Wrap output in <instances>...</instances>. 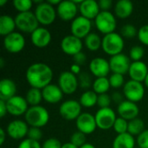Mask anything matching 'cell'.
I'll use <instances>...</instances> for the list:
<instances>
[{
  "label": "cell",
  "instance_id": "cell-1",
  "mask_svg": "<svg viewBox=\"0 0 148 148\" xmlns=\"http://www.w3.org/2000/svg\"><path fill=\"white\" fill-rule=\"evenodd\" d=\"M25 77L30 88L43 89L51 84L53 79V70L46 63L35 62L26 70Z\"/></svg>",
  "mask_w": 148,
  "mask_h": 148
},
{
  "label": "cell",
  "instance_id": "cell-2",
  "mask_svg": "<svg viewBox=\"0 0 148 148\" xmlns=\"http://www.w3.org/2000/svg\"><path fill=\"white\" fill-rule=\"evenodd\" d=\"M24 121L29 127L42 128L45 127L49 121V111L42 106L29 107L24 115Z\"/></svg>",
  "mask_w": 148,
  "mask_h": 148
},
{
  "label": "cell",
  "instance_id": "cell-3",
  "mask_svg": "<svg viewBox=\"0 0 148 148\" xmlns=\"http://www.w3.org/2000/svg\"><path fill=\"white\" fill-rule=\"evenodd\" d=\"M125 47L124 38L121 34L116 32L105 35L102 37V50L108 56H114L122 53Z\"/></svg>",
  "mask_w": 148,
  "mask_h": 148
},
{
  "label": "cell",
  "instance_id": "cell-4",
  "mask_svg": "<svg viewBox=\"0 0 148 148\" xmlns=\"http://www.w3.org/2000/svg\"><path fill=\"white\" fill-rule=\"evenodd\" d=\"M94 22L97 29L104 36L114 33L117 27L116 16L111 11H101Z\"/></svg>",
  "mask_w": 148,
  "mask_h": 148
},
{
  "label": "cell",
  "instance_id": "cell-5",
  "mask_svg": "<svg viewBox=\"0 0 148 148\" xmlns=\"http://www.w3.org/2000/svg\"><path fill=\"white\" fill-rule=\"evenodd\" d=\"M15 22L16 29L23 33L31 34L40 27L36 15L32 11L18 13L15 16Z\"/></svg>",
  "mask_w": 148,
  "mask_h": 148
},
{
  "label": "cell",
  "instance_id": "cell-6",
  "mask_svg": "<svg viewBox=\"0 0 148 148\" xmlns=\"http://www.w3.org/2000/svg\"><path fill=\"white\" fill-rule=\"evenodd\" d=\"M34 13L39 24L43 26L52 24L56 21L57 16L56 8L48 2H42L39 4H36Z\"/></svg>",
  "mask_w": 148,
  "mask_h": 148
},
{
  "label": "cell",
  "instance_id": "cell-7",
  "mask_svg": "<svg viewBox=\"0 0 148 148\" xmlns=\"http://www.w3.org/2000/svg\"><path fill=\"white\" fill-rule=\"evenodd\" d=\"M145 86L142 82L129 80L123 87V95L127 101L137 103L145 96Z\"/></svg>",
  "mask_w": 148,
  "mask_h": 148
},
{
  "label": "cell",
  "instance_id": "cell-8",
  "mask_svg": "<svg viewBox=\"0 0 148 148\" xmlns=\"http://www.w3.org/2000/svg\"><path fill=\"white\" fill-rule=\"evenodd\" d=\"M82 108L78 101L67 100L60 105L59 114L66 121H76L82 114Z\"/></svg>",
  "mask_w": 148,
  "mask_h": 148
},
{
  "label": "cell",
  "instance_id": "cell-9",
  "mask_svg": "<svg viewBox=\"0 0 148 148\" xmlns=\"http://www.w3.org/2000/svg\"><path fill=\"white\" fill-rule=\"evenodd\" d=\"M92 29V21L82 16H76L70 25V31L71 35L82 39L85 38L91 33Z\"/></svg>",
  "mask_w": 148,
  "mask_h": 148
},
{
  "label": "cell",
  "instance_id": "cell-10",
  "mask_svg": "<svg viewBox=\"0 0 148 148\" xmlns=\"http://www.w3.org/2000/svg\"><path fill=\"white\" fill-rule=\"evenodd\" d=\"M97 127L101 130L113 128L117 119L115 112L111 108H100L95 114Z\"/></svg>",
  "mask_w": 148,
  "mask_h": 148
},
{
  "label": "cell",
  "instance_id": "cell-11",
  "mask_svg": "<svg viewBox=\"0 0 148 148\" xmlns=\"http://www.w3.org/2000/svg\"><path fill=\"white\" fill-rule=\"evenodd\" d=\"M29 126L25 121L13 120L11 121L5 129L7 135L15 140H23L28 135Z\"/></svg>",
  "mask_w": 148,
  "mask_h": 148
},
{
  "label": "cell",
  "instance_id": "cell-12",
  "mask_svg": "<svg viewBox=\"0 0 148 148\" xmlns=\"http://www.w3.org/2000/svg\"><path fill=\"white\" fill-rule=\"evenodd\" d=\"M4 49L12 54L21 52L25 47V38L20 32L14 31L3 37V42Z\"/></svg>",
  "mask_w": 148,
  "mask_h": 148
},
{
  "label": "cell",
  "instance_id": "cell-13",
  "mask_svg": "<svg viewBox=\"0 0 148 148\" xmlns=\"http://www.w3.org/2000/svg\"><path fill=\"white\" fill-rule=\"evenodd\" d=\"M58 86L64 95H72L79 87L78 77L70 71H63L58 77Z\"/></svg>",
  "mask_w": 148,
  "mask_h": 148
},
{
  "label": "cell",
  "instance_id": "cell-14",
  "mask_svg": "<svg viewBox=\"0 0 148 148\" xmlns=\"http://www.w3.org/2000/svg\"><path fill=\"white\" fill-rule=\"evenodd\" d=\"M79 6L75 3L73 0H64L56 6L57 16L64 22L73 21L77 16Z\"/></svg>",
  "mask_w": 148,
  "mask_h": 148
},
{
  "label": "cell",
  "instance_id": "cell-15",
  "mask_svg": "<svg viewBox=\"0 0 148 148\" xmlns=\"http://www.w3.org/2000/svg\"><path fill=\"white\" fill-rule=\"evenodd\" d=\"M60 46L64 54L74 56L76 54L82 52L83 48V42L82 39L73 35H68L62 39Z\"/></svg>",
  "mask_w": 148,
  "mask_h": 148
},
{
  "label": "cell",
  "instance_id": "cell-16",
  "mask_svg": "<svg viewBox=\"0 0 148 148\" xmlns=\"http://www.w3.org/2000/svg\"><path fill=\"white\" fill-rule=\"evenodd\" d=\"M8 114L13 116H21L25 115L26 112L29 109V104L25 97L20 95H15L6 101Z\"/></svg>",
  "mask_w": 148,
  "mask_h": 148
},
{
  "label": "cell",
  "instance_id": "cell-17",
  "mask_svg": "<svg viewBox=\"0 0 148 148\" xmlns=\"http://www.w3.org/2000/svg\"><path fill=\"white\" fill-rule=\"evenodd\" d=\"M131 59L127 55L121 53L114 56H111L109 59V65L112 73L125 75L128 73L129 68L131 66Z\"/></svg>",
  "mask_w": 148,
  "mask_h": 148
},
{
  "label": "cell",
  "instance_id": "cell-18",
  "mask_svg": "<svg viewBox=\"0 0 148 148\" xmlns=\"http://www.w3.org/2000/svg\"><path fill=\"white\" fill-rule=\"evenodd\" d=\"M75 125L77 131L84 134L85 135L93 134L97 128L95 115L87 112L82 113V114L76 119Z\"/></svg>",
  "mask_w": 148,
  "mask_h": 148
},
{
  "label": "cell",
  "instance_id": "cell-19",
  "mask_svg": "<svg viewBox=\"0 0 148 148\" xmlns=\"http://www.w3.org/2000/svg\"><path fill=\"white\" fill-rule=\"evenodd\" d=\"M117 113L119 114V117L130 121L138 118L140 108L136 103L126 100L117 106Z\"/></svg>",
  "mask_w": 148,
  "mask_h": 148
},
{
  "label": "cell",
  "instance_id": "cell-20",
  "mask_svg": "<svg viewBox=\"0 0 148 148\" xmlns=\"http://www.w3.org/2000/svg\"><path fill=\"white\" fill-rule=\"evenodd\" d=\"M90 73L96 78L107 77L111 69L109 65V61L103 57H95L91 60L89 63Z\"/></svg>",
  "mask_w": 148,
  "mask_h": 148
},
{
  "label": "cell",
  "instance_id": "cell-21",
  "mask_svg": "<svg viewBox=\"0 0 148 148\" xmlns=\"http://www.w3.org/2000/svg\"><path fill=\"white\" fill-rule=\"evenodd\" d=\"M51 33L44 27H38L33 33L30 34L31 43L36 48H45L51 42Z\"/></svg>",
  "mask_w": 148,
  "mask_h": 148
},
{
  "label": "cell",
  "instance_id": "cell-22",
  "mask_svg": "<svg viewBox=\"0 0 148 148\" xmlns=\"http://www.w3.org/2000/svg\"><path fill=\"white\" fill-rule=\"evenodd\" d=\"M127 74L130 77V80L144 82L148 75L147 65L142 61L132 62Z\"/></svg>",
  "mask_w": 148,
  "mask_h": 148
},
{
  "label": "cell",
  "instance_id": "cell-23",
  "mask_svg": "<svg viewBox=\"0 0 148 148\" xmlns=\"http://www.w3.org/2000/svg\"><path fill=\"white\" fill-rule=\"evenodd\" d=\"M79 12L81 16L89 20H95L101 12V9L95 0H83L79 5Z\"/></svg>",
  "mask_w": 148,
  "mask_h": 148
},
{
  "label": "cell",
  "instance_id": "cell-24",
  "mask_svg": "<svg viewBox=\"0 0 148 148\" xmlns=\"http://www.w3.org/2000/svg\"><path fill=\"white\" fill-rule=\"evenodd\" d=\"M43 100L49 104H56L60 102L63 98V93L58 85L49 84L42 89Z\"/></svg>",
  "mask_w": 148,
  "mask_h": 148
},
{
  "label": "cell",
  "instance_id": "cell-25",
  "mask_svg": "<svg viewBox=\"0 0 148 148\" xmlns=\"http://www.w3.org/2000/svg\"><path fill=\"white\" fill-rule=\"evenodd\" d=\"M16 94V85L14 81L3 78L0 81V100L7 101Z\"/></svg>",
  "mask_w": 148,
  "mask_h": 148
},
{
  "label": "cell",
  "instance_id": "cell-26",
  "mask_svg": "<svg viewBox=\"0 0 148 148\" xmlns=\"http://www.w3.org/2000/svg\"><path fill=\"white\" fill-rule=\"evenodd\" d=\"M114 15L116 17L125 19L129 17L134 11V3L129 0H120L114 5Z\"/></svg>",
  "mask_w": 148,
  "mask_h": 148
},
{
  "label": "cell",
  "instance_id": "cell-27",
  "mask_svg": "<svg viewBox=\"0 0 148 148\" xmlns=\"http://www.w3.org/2000/svg\"><path fill=\"white\" fill-rule=\"evenodd\" d=\"M136 144V140L134 137L128 134H118L114 141H113V148H134Z\"/></svg>",
  "mask_w": 148,
  "mask_h": 148
},
{
  "label": "cell",
  "instance_id": "cell-28",
  "mask_svg": "<svg viewBox=\"0 0 148 148\" xmlns=\"http://www.w3.org/2000/svg\"><path fill=\"white\" fill-rule=\"evenodd\" d=\"M16 28L15 18L9 15H2L0 16V35L4 37L14 32Z\"/></svg>",
  "mask_w": 148,
  "mask_h": 148
},
{
  "label": "cell",
  "instance_id": "cell-29",
  "mask_svg": "<svg viewBox=\"0 0 148 148\" xmlns=\"http://www.w3.org/2000/svg\"><path fill=\"white\" fill-rule=\"evenodd\" d=\"M98 101V95L93 90H86L84 91L79 100L80 104L83 108H90L97 105Z\"/></svg>",
  "mask_w": 148,
  "mask_h": 148
},
{
  "label": "cell",
  "instance_id": "cell-30",
  "mask_svg": "<svg viewBox=\"0 0 148 148\" xmlns=\"http://www.w3.org/2000/svg\"><path fill=\"white\" fill-rule=\"evenodd\" d=\"M102 38L95 32H91L88 36L84 38V45L90 51H97L101 48Z\"/></svg>",
  "mask_w": 148,
  "mask_h": 148
},
{
  "label": "cell",
  "instance_id": "cell-31",
  "mask_svg": "<svg viewBox=\"0 0 148 148\" xmlns=\"http://www.w3.org/2000/svg\"><path fill=\"white\" fill-rule=\"evenodd\" d=\"M111 86L109 82V79L108 77H100L95 78V80L93 82V91L95 92L98 95L102 94H108L109 91Z\"/></svg>",
  "mask_w": 148,
  "mask_h": 148
},
{
  "label": "cell",
  "instance_id": "cell-32",
  "mask_svg": "<svg viewBox=\"0 0 148 148\" xmlns=\"http://www.w3.org/2000/svg\"><path fill=\"white\" fill-rule=\"evenodd\" d=\"M25 99L30 107L39 106L42 101L43 100L42 90L38 88H30L26 93Z\"/></svg>",
  "mask_w": 148,
  "mask_h": 148
},
{
  "label": "cell",
  "instance_id": "cell-33",
  "mask_svg": "<svg viewBox=\"0 0 148 148\" xmlns=\"http://www.w3.org/2000/svg\"><path fill=\"white\" fill-rule=\"evenodd\" d=\"M144 130H145V123L141 119L136 118L134 120L128 121L127 133L132 134L133 136H135V135L139 136Z\"/></svg>",
  "mask_w": 148,
  "mask_h": 148
},
{
  "label": "cell",
  "instance_id": "cell-34",
  "mask_svg": "<svg viewBox=\"0 0 148 148\" xmlns=\"http://www.w3.org/2000/svg\"><path fill=\"white\" fill-rule=\"evenodd\" d=\"M12 3L18 13L30 11L33 6V2L31 0H14Z\"/></svg>",
  "mask_w": 148,
  "mask_h": 148
},
{
  "label": "cell",
  "instance_id": "cell-35",
  "mask_svg": "<svg viewBox=\"0 0 148 148\" xmlns=\"http://www.w3.org/2000/svg\"><path fill=\"white\" fill-rule=\"evenodd\" d=\"M145 55V49L143 47L135 45L129 50V58L133 62H140Z\"/></svg>",
  "mask_w": 148,
  "mask_h": 148
},
{
  "label": "cell",
  "instance_id": "cell-36",
  "mask_svg": "<svg viewBox=\"0 0 148 148\" xmlns=\"http://www.w3.org/2000/svg\"><path fill=\"white\" fill-rule=\"evenodd\" d=\"M113 128H114V132L117 134V135L126 134V133H127V130H128V121L123 118L117 117Z\"/></svg>",
  "mask_w": 148,
  "mask_h": 148
},
{
  "label": "cell",
  "instance_id": "cell-37",
  "mask_svg": "<svg viewBox=\"0 0 148 148\" xmlns=\"http://www.w3.org/2000/svg\"><path fill=\"white\" fill-rule=\"evenodd\" d=\"M78 82H79V87L86 90H88V88H90L93 86L91 76L89 74L86 72H82L78 75Z\"/></svg>",
  "mask_w": 148,
  "mask_h": 148
},
{
  "label": "cell",
  "instance_id": "cell-38",
  "mask_svg": "<svg viewBox=\"0 0 148 148\" xmlns=\"http://www.w3.org/2000/svg\"><path fill=\"white\" fill-rule=\"evenodd\" d=\"M109 82H110V86L113 88H120L121 87H124L125 85V78L123 75H120V74H114L113 73L110 76H109Z\"/></svg>",
  "mask_w": 148,
  "mask_h": 148
},
{
  "label": "cell",
  "instance_id": "cell-39",
  "mask_svg": "<svg viewBox=\"0 0 148 148\" xmlns=\"http://www.w3.org/2000/svg\"><path fill=\"white\" fill-rule=\"evenodd\" d=\"M121 35L126 38H134V36H138V30L134 25L127 23L122 26L121 29Z\"/></svg>",
  "mask_w": 148,
  "mask_h": 148
},
{
  "label": "cell",
  "instance_id": "cell-40",
  "mask_svg": "<svg viewBox=\"0 0 148 148\" xmlns=\"http://www.w3.org/2000/svg\"><path fill=\"white\" fill-rule=\"evenodd\" d=\"M70 143H72L73 145L76 146L77 147H82L84 144H86V135L79 131L75 132L70 138Z\"/></svg>",
  "mask_w": 148,
  "mask_h": 148
},
{
  "label": "cell",
  "instance_id": "cell-41",
  "mask_svg": "<svg viewBox=\"0 0 148 148\" xmlns=\"http://www.w3.org/2000/svg\"><path fill=\"white\" fill-rule=\"evenodd\" d=\"M112 98L108 94H102L98 95V101L97 105L100 107V108H110Z\"/></svg>",
  "mask_w": 148,
  "mask_h": 148
},
{
  "label": "cell",
  "instance_id": "cell-42",
  "mask_svg": "<svg viewBox=\"0 0 148 148\" xmlns=\"http://www.w3.org/2000/svg\"><path fill=\"white\" fill-rule=\"evenodd\" d=\"M137 36L142 44L148 46V24L143 25L140 28Z\"/></svg>",
  "mask_w": 148,
  "mask_h": 148
},
{
  "label": "cell",
  "instance_id": "cell-43",
  "mask_svg": "<svg viewBox=\"0 0 148 148\" xmlns=\"http://www.w3.org/2000/svg\"><path fill=\"white\" fill-rule=\"evenodd\" d=\"M27 137L29 139L32 140L39 142L40 140L42 137V132L41 128H38V127H29Z\"/></svg>",
  "mask_w": 148,
  "mask_h": 148
},
{
  "label": "cell",
  "instance_id": "cell-44",
  "mask_svg": "<svg viewBox=\"0 0 148 148\" xmlns=\"http://www.w3.org/2000/svg\"><path fill=\"white\" fill-rule=\"evenodd\" d=\"M17 148H42L40 142L32 140L29 138L21 140Z\"/></svg>",
  "mask_w": 148,
  "mask_h": 148
},
{
  "label": "cell",
  "instance_id": "cell-45",
  "mask_svg": "<svg viewBox=\"0 0 148 148\" xmlns=\"http://www.w3.org/2000/svg\"><path fill=\"white\" fill-rule=\"evenodd\" d=\"M136 143L140 148H148V129H145L137 137Z\"/></svg>",
  "mask_w": 148,
  "mask_h": 148
},
{
  "label": "cell",
  "instance_id": "cell-46",
  "mask_svg": "<svg viewBox=\"0 0 148 148\" xmlns=\"http://www.w3.org/2000/svg\"><path fill=\"white\" fill-rule=\"evenodd\" d=\"M62 144L56 138H49L46 140L42 145V148H62Z\"/></svg>",
  "mask_w": 148,
  "mask_h": 148
},
{
  "label": "cell",
  "instance_id": "cell-47",
  "mask_svg": "<svg viewBox=\"0 0 148 148\" xmlns=\"http://www.w3.org/2000/svg\"><path fill=\"white\" fill-rule=\"evenodd\" d=\"M73 61H74V63H76L80 66L85 64L86 61H87V56H86V54L83 53L82 51L76 54L75 56H73Z\"/></svg>",
  "mask_w": 148,
  "mask_h": 148
},
{
  "label": "cell",
  "instance_id": "cell-48",
  "mask_svg": "<svg viewBox=\"0 0 148 148\" xmlns=\"http://www.w3.org/2000/svg\"><path fill=\"white\" fill-rule=\"evenodd\" d=\"M101 11H109L112 7L113 2L111 0H100L98 2Z\"/></svg>",
  "mask_w": 148,
  "mask_h": 148
},
{
  "label": "cell",
  "instance_id": "cell-49",
  "mask_svg": "<svg viewBox=\"0 0 148 148\" xmlns=\"http://www.w3.org/2000/svg\"><path fill=\"white\" fill-rule=\"evenodd\" d=\"M123 96H124V95L121 94L120 92H114V93H113L111 98H112V101H113L114 102H115L116 104L119 105V104H121L122 101H124Z\"/></svg>",
  "mask_w": 148,
  "mask_h": 148
},
{
  "label": "cell",
  "instance_id": "cell-50",
  "mask_svg": "<svg viewBox=\"0 0 148 148\" xmlns=\"http://www.w3.org/2000/svg\"><path fill=\"white\" fill-rule=\"evenodd\" d=\"M7 113H8V110H7L6 101H3V100H0V117L3 118L6 115Z\"/></svg>",
  "mask_w": 148,
  "mask_h": 148
},
{
  "label": "cell",
  "instance_id": "cell-51",
  "mask_svg": "<svg viewBox=\"0 0 148 148\" xmlns=\"http://www.w3.org/2000/svg\"><path fill=\"white\" fill-rule=\"evenodd\" d=\"M71 73H73L75 75H79L82 72H81V66L76 64V63H73L70 66V70Z\"/></svg>",
  "mask_w": 148,
  "mask_h": 148
},
{
  "label": "cell",
  "instance_id": "cell-52",
  "mask_svg": "<svg viewBox=\"0 0 148 148\" xmlns=\"http://www.w3.org/2000/svg\"><path fill=\"white\" fill-rule=\"evenodd\" d=\"M6 131L3 129V128H1L0 129V145H3L4 141H5V139H6Z\"/></svg>",
  "mask_w": 148,
  "mask_h": 148
},
{
  "label": "cell",
  "instance_id": "cell-53",
  "mask_svg": "<svg viewBox=\"0 0 148 148\" xmlns=\"http://www.w3.org/2000/svg\"><path fill=\"white\" fill-rule=\"evenodd\" d=\"M62 148H79V147H77L76 146L73 145V144H72V143H70V142H67V143L62 144Z\"/></svg>",
  "mask_w": 148,
  "mask_h": 148
},
{
  "label": "cell",
  "instance_id": "cell-54",
  "mask_svg": "<svg viewBox=\"0 0 148 148\" xmlns=\"http://www.w3.org/2000/svg\"><path fill=\"white\" fill-rule=\"evenodd\" d=\"M47 2H48V3H49V4L53 5L54 7H55L56 5L57 6V5H58V4H59V3H61V1H60V0H48Z\"/></svg>",
  "mask_w": 148,
  "mask_h": 148
},
{
  "label": "cell",
  "instance_id": "cell-55",
  "mask_svg": "<svg viewBox=\"0 0 148 148\" xmlns=\"http://www.w3.org/2000/svg\"><path fill=\"white\" fill-rule=\"evenodd\" d=\"M80 148H96L93 144H91V143H86V144H84L82 147H81Z\"/></svg>",
  "mask_w": 148,
  "mask_h": 148
},
{
  "label": "cell",
  "instance_id": "cell-56",
  "mask_svg": "<svg viewBox=\"0 0 148 148\" xmlns=\"http://www.w3.org/2000/svg\"><path fill=\"white\" fill-rule=\"evenodd\" d=\"M4 67V59L3 58H0V68L3 69Z\"/></svg>",
  "mask_w": 148,
  "mask_h": 148
},
{
  "label": "cell",
  "instance_id": "cell-57",
  "mask_svg": "<svg viewBox=\"0 0 148 148\" xmlns=\"http://www.w3.org/2000/svg\"><path fill=\"white\" fill-rule=\"evenodd\" d=\"M5 3H7L6 0H0V6H3Z\"/></svg>",
  "mask_w": 148,
  "mask_h": 148
},
{
  "label": "cell",
  "instance_id": "cell-58",
  "mask_svg": "<svg viewBox=\"0 0 148 148\" xmlns=\"http://www.w3.org/2000/svg\"><path fill=\"white\" fill-rule=\"evenodd\" d=\"M144 84H145V86L148 88V75L147 76V78H146V80H145V82H144Z\"/></svg>",
  "mask_w": 148,
  "mask_h": 148
}]
</instances>
